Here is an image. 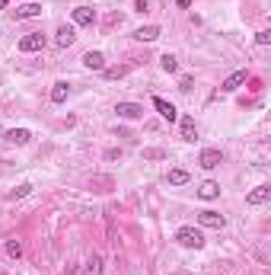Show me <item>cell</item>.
I'll return each mask as SVG.
<instances>
[{"label":"cell","mask_w":271,"mask_h":275,"mask_svg":"<svg viewBox=\"0 0 271 275\" xmlns=\"http://www.w3.org/2000/svg\"><path fill=\"white\" fill-rule=\"evenodd\" d=\"M134 7H137V13H147V7H150V0H134Z\"/></svg>","instance_id":"cell-28"},{"label":"cell","mask_w":271,"mask_h":275,"mask_svg":"<svg viewBox=\"0 0 271 275\" xmlns=\"http://www.w3.org/2000/svg\"><path fill=\"white\" fill-rule=\"evenodd\" d=\"M118 157H121L118 148H109V151H106V160H118Z\"/></svg>","instance_id":"cell-27"},{"label":"cell","mask_w":271,"mask_h":275,"mask_svg":"<svg viewBox=\"0 0 271 275\" xmlns=\"http://www.w3.org/2000/svg\"><path fill=\"white\" fill-rule=\"evenodd\" d=\"M153 109L166 118V122H176V118H179V109L172 106L169 99H163V96H153Z\"/></svg>","instance_id":"cell-4"},{"label":"cell","mask_w":271,"mask_h":275,"mask_svg":"<svg viewBox=\"0 0 271 275\" xmlns=\"http://www.w3.org/2000/svg\"><path fill=\"white\" fill-rule=\"evenodd\" d=\"M198 163H201L204 170H217V167L223 163V154L217 151V148H204V151H201V157H198Z\"/></svg>","instance_id":"cell-3"},{"label":"cell","mask_w":271,"mask_h":275,"mask_svg":"<svg viewBox=\"0 0 271 275\" xmlns=\"http://www.w3.org/2000/svg\"><path fill=\"white\" fill-rule=\"evenodd\" d=\"M179 128H182V141H195V138H198V128H195V118H191V115H182Z\"/></svg>","instance_id":"cell-12"},{"label":"cell","mask_w":271,"mask_h":275,"mask_svg":"<svg viewBox=\"0 0 271 275\" xmlns=\"http://www.w3.org/2000/svg\"><path fill=\"white\" fill-rule=\"evenodd\" d=\"M160 67H163L166 74H176V71H179V61H176L172 55H163V58H160Z\"/></svg>","instance_id":"cell-21"},{"label":"cell","mask_w":271,"mask_h":275,"mask_svg":"<svg viewBox=\"0 0 271 275\" xmlns=\"http://www.w3.org/2000/svg\"><path fill=\"white\" fill-rule=\"evenodd\" d=\"M74 23L77 26H93L96 23V10H93V7H77V10H74Z\"/></svg>","instance_id":"cell-11"},{"label":"cell","mask_w":271,"mask_h":275,"mask_svg":"<svg viewBox=\"0 0 271 275\" xmlns=\"http://www.w3.org/2000/svg\"><path fill=\"white\" fill-rule=\"evenodd\" d=\"M45 45H48V39L42 32H29V36L20 39V51H42Z\"/></svg>","instance_id":"cell-2"},{"label":"cell","mask_w":271,"mask_h":275,"mask_svg":"<svg viewBox=\"0 0 271 275\" xmlns=\"http://www.w3.org/2000/svg\"><path fill=\"white\" fill-rule=\"evenodd\" d=\"M176 4L182 7V10H188V7H191V0H176Z\"/></svg>","instance_id":"cell-29"},{"label":"cell","mask_w":271,"mask_h":275,"mask_svg":"<svg viewBox=\"0 0 271 275\" xmlns=\"http://www.w3.org/2000/svg\"><path fill=\"white\" fill-rule=\"evenodd\" d=\"M67 96H71V83H67V80L55 83V90H51V102H64Z\"/></svg>","instance_id":"cell-17"},{"label":"cell","mask_w":271,"mask_h":275,"mask_svg":"<svg viewBox=\"0 0 271 275\" xmlns=\"http://www.w3.org/2000/svg\"><path fill=\"white\" fill-rule=\"evenodd\" d=\"M134 39L137 42H156L160 39V26H141V29H134Z\"/></svg>","instance_id":"cell-14"},{"label":"cell","mask_w":271,"mask_h":275,"mask_svg":"<svg viewBox=\"0 0 271 275\" xmlns=\"http://www.w3.org/2000/svg\"><path fill=\"white\" fill-rule=\"evenodd\" d=\"M55 42L61 48H71L74 42H77V32H74V26H58V36H55Z\"/></svg>","instance_id":"cell-7"},{"label":"cell","mask_w":271,"mask_h":275,"mask_svg":"<svg viewBox=\"0 0 271 275\" xmlns=\"http://www.w3.org/2000/svg\"><path fill=\"white\" fill-rule=\"evenodd\" d=\"M255 42H258V45H271V32H268V29L255 32Z\"/></svg>","instance_id":"cell-24"},{"label":"cell","mask_w":271,"mask_h":275,"mask_svg":"<svg viewBox=\"0 0 271 275\" xmlns=\"http://www.w3.org/2000/svg\"><path fill=\"white\" fill-rule=\"evenodd\" d=\"M131 71V64H121V67H106V71H102V77H106V80H118V77H125Z\"/></svg>","instance_id":"cell-18"},{"label":"cell","mask_w":271,"mask_h":275,"mask_svg":"<svg viewBox=\"0 0 271 275\" xmlns=\"http://www.w3.org/2000/svg\"><path fill=\"white\" fill-rule=\"evenodd\" d=\"M144 157H150V160H163V157H166V154H163V151H156V148H153V151H144Z\"/></svg>","instance_id":"cell-25"},{"label":"cell","mask_w":271,"mask_h":275,"mask_svg":"<svg viewBox=\"0 0 271 275\" xmlns=\"http://www.w3.org/2000/svg\"><path fill=\"white\" fill-rule=\"evenodd\" d=\"M198 224H201V227L220 230V227L226 224V218H223V214H217V211H198Z\"/></svg>","instance_id":"cell-5"},{"label":"cell","mask_w":271,"mask_h":275,"mask_svg":"<svg viewBox=\"0 0 271 275\" xmlns=\"http://www.w3.org/2000/svg\"><path fill=\"white\" fill-rule=\"evenodd\" d=\"M7 253H10L13 259H20V256H23V243H20V240H7Z\"/></svg>","instance_id":"cell-22"},{"label":"cell","mask_w":271,"mask_h":275,"mask_svg":"<svg viewBox=\"0 0 271 275\" xmlns=\"http://www.w3.org/2000/svg\"><path fill=\"white\" fill-rule=\"evenodd\" d=\"M176 240L185 246V250H201V246H204V234H201L198 227H179Z\"/></svg>","instance_id":"cell-1"},{"label":"cell","mask_w":271,"mask_h":275,"mask_svg":"<svg viewBox=\"0 0 271 275\" xmlns=\"http://www.w3.org/2000/svg\"><path fill=\"white\" fill-rule=\"evenodd\" d=\"M7 4H10V0H0V10H7Z\"/></svg>","instance_id":"cell-30"},{"label":"cell","mask_w":271,"mask_h":275,"mask_svg":"<svg viewBox=\"0 0 271 275\" xmlns=\"http://www.w3.org/2000/svg\"><path fill=\"white\" fill-rule=\"evenodd\" d=\"M29 192H32V186H29V183H20V186L13 189V199H26Z\"/></svg>","instance_id":"cell-23"},{"label":"cell","mask_w":271,"mask_h":275,"mask_svg":"<svg viewBox=\"0 0 271 275\" xmlns=\"http://www.w3.org/2000/svg\"><path fill=\"white\" fill-rule=\"evenodd\" d=\"M242 83H246V71H236V74H230V77L220 83V90H223V93H233V90H239Z\"/></svg>","instance_id":"cell-13"},{"label":"cell","mask_w":271,"mask_h":275,"mask_svg":"<svg viewBox=\"0 0 271 275\" xmlns=\"http://www.w3.org/2000/svg\"><path fill=\"white\" fill-rule=\"evenodd\" d=\"M115 112H118V118H144V106H137V102H118Z\"/></svg>","instance_id":"cell-6"},{"label":"cell","mask_w":271,"mask_h":275,"mask_svg":"<svg viewBox=\"0 0 271 275\" xmlns=\"http://www.w3.org/2000/svg\"><path fill=\"white\" fill-rule=\"evenodd\" d=\"M271 199V186H255V189H252V192L246 195V202L249 205H265Z\"/></svg>","instance_id":"cell-10"},{"label":"cell","mask_w":271,"mask_h":275,"mask_svg":"<svg viewBox=\"0 0 271 275\" xmlns=\"http://www.w3.org/2000/svg\"><path fill=\"white\" fill-rule=\"evenodd\" d=\"M83 64L90 67V71H106V55H102V51H86Z\"/></svg>","instance_id":"cell-8"},{"label":"cell","mask_w":271,"mask_h":275,"mask_svg":"<svg viewBox=\"0 0 271 275\" xmlns=\"http://www.w3.org/2000/svg\"><path fill=\"white\" fill-rule=\"evenodd\" d=\"M179 90H182V93L191 90V77H182V80H179Z\"/></svg>","instance_id":"cell-26"},{"label":"cell","mask_w":271,"mask_h":275,"mask_svg":"<svg viewBox=\"0 0 271 275\" xmlns=\"http://www.w3.org/2000/svg\"><path fill=\"white\" fill-rule=\"evenodd\" d=\"M166 179H169L172 186H185L188 183V173H185V170H169V176H166Z\"/></svg>","instance_id":"cell-20"},{"label":"cell","mask_w":271,"mask_h":275,"mask_svg":"<svg viewBox=\"0 0 271 275\" xmlns=\"http://www.w3.org/2000/svg\"><path fill=\"white\" fill-rule=\"evenodd\" d=\"M220 195V186L214 183V179H204V183L198 186V199H204V202H211V199H217Z\"/></svg>","instance_id":"cell-9"},{"label":"cell","mask_w":271,"mask_h":275,"mask_svg":"<svg viewBox=\"0 0 271 275\" xmlns=\"http://www.w3.org/2000/svg\"><path fill=\"white\" fill-rule=\"evenodd\" d=\"M83 275H102V256H90V262H86Z\"/></svg>","instance_id":"cell-19"},{"label":"cell","mask_w":271,"mask_h":275,"mask_svg":"<svg viewBox=\"0 0 271 275\" xmlns=\"http://www.w3.org/2000/svg\"><path fill=\"white\" fill-rule=\"evenodd\" d=\"M4 138H7L10 144H20V148H23V144H29V141H32V134L26 131V128H10V131H7Z\"/></svg>","instance_id":"cell-15"},{"label":"cell","mask_w":271,"mask_h":275,"mask_svg":"<svg viewBox=\"0 0 271 275\" xmlns=\"http://www.w3.org/2000/svg\"><path fill=\"white\" fill-rule=\"evenodd\" d=\"M32 16H42V4H23V7H16V20H32Z\"/></svg>","instance_id":"cell-16"}]
</instances>
